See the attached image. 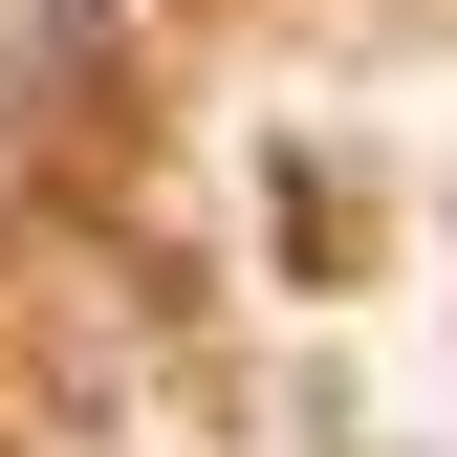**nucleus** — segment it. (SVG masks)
Here are the masks:
<instances>
[]
</instances>
